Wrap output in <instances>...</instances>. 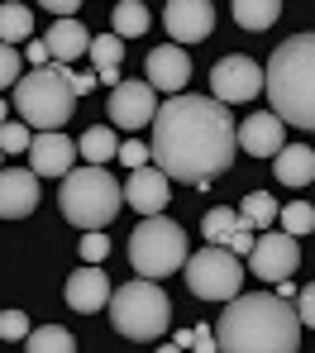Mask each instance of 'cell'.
I'll return each mask as SVG.
<instances>
[{"label":"cell","mask_w":315,"mask_h":353,"mask_svg":"<svg viewBox=\"0 0 315 353\" xmlns=\"http://www.w3.org/2000/svg\"><path fill=\"white\" fill-rule=\"evenodd\" d=\"M167 201H172V176L163 172L158 163H143V168L129 172L125 205H134L139 215H158V210H167Z\"/></svg>","instance_id":"12"},{"label":"cell","mask_w":315,"mask_h":353,"mask_svg":"<svg viewBox=\"0 0 315 353\" xmlns=\"http://www.w3.org/2000/svg\"><path fill=\"white\" fill-rule=\"evenodd\" d=\"M101 305H110V277H105L96 263H86V268H77V272L67 277V310L91 315V310H101Z\"/></svg>","instance_id":"17"},{"label":"cell","mask_w":315,"mask_h":353,"mask_svg":"<svg viewBox=\"0 0 315 353\" xmlns=\"http://www.w3.org/2000/svg\"><path fill=\"white\" fill-rule=\"evenodd\" d=\"M67 81H72V91H77V101L96 86V72H77V67H67Z\"/></svg>","instance_id":"38"},{"label":"cell","mask_w":315,"mask_h":353,"mask_svg":"<svg viewBox=\"0 0 315 353\" xmlns=\"http://www.w3.org/2000/svg\"><path fill=\"white\" fill-rule=\"evenodd\" d=\"M39 210V172L0 168V220H29Z\"/></svg>","instance_id":"15"},{"label":"cell","mask_w":315,"mask_h":353,"mask_svg":"<svg viewBox=\"0 0 315 353\" xmlns=\"http://www.w3.org/2000/svg\"><path fill=\"white\" fill-rule=\"evenodd\" d=\"M163 24H167V39L172 43H201L215 29V5L210 0H167Z\"/></svg>","instance_id":"13"},{"label":"cell","mask_w":315,"mask_h":353,"mask_svg":"<svg viewBox=\"0 0 315 353\" xmlns=\"http://www.w3.org/2000/svg\"><path fill=\"white\" fill-rule=\"evenodd\" d=\"M277 220H282V230H287V234H311L315 230V205H306V201H292V205H282V210H277Z\"/></svg>","instance_id":"29"},{"label":"cell","mask_w":315,"mask_h":353,"mask_svg":"<svg viewBox=\"0 0 315 353\" xmlns=\"http://www.w3.org/2000/svg\"><path fill=\"white\" fill-rule=\"evenodd\" d=\"M234 230H239V210H230V205H215V210H205V220H201V234L210 239V243H225Z\"/></svg>","instance_id":"28"},{"label":"cell","mask_w":315,"mask_h":353,"mask_svg":"<svg viewBox=\"0 0 315 353\" xmlns=\"http://www.w3.org/2000/svg\"><path fill=\"white\" fill-rule=\"evenodd\" d=\"M277 210H282V205H277V201H272L267 191H249V196H244V205H239V215L249 220L253 230H272Z\"/></svg>","instance_id":"27"},{"label":"cell","mask_w":315,"mask_h":353,"mask_svg":"<svg viewBox=\"0 0 315 353\" xmlns=\"http://www.w3.org/2000/svg\"><path fill=\"white\" fill-rule=\"evenodd\" d=\"M24 349L29 353H72L77 339L67 334L63 325H43V330H29V334H24Z\"/></svg>","instance_id":"26"},{"label":"cell","mask_w":315,"mask_h":353,"mask_svg":"<svg viewBox=\"0 0 315 353\" xmlns=\"http://www.w3.org/2000/svg\"><path fill=\"white\" fill-rule=\"evenodd\" d=\"M77 153H81L86 163H101V168H105V163L120 153V143H115V124H91V129L81 134Z\"/></svg>","instance_id":"22"},{"label":"cell","mask_w":315,"mask_h":353,"mask_svg":"<svg viewBox=\"0 0 315 353\" xmlns=\"http://www.w3.org/2000/svg\"><path fill=\"white\" fill-rule=\"evenodd\" d=\"M14 110L29 129H63L77 110V91L67 81V67H34L14 81Z\"/></svg>","instance_id":"5"},{"label":"cell","mask_w":315,"mask_h":353,"mask_svg":"<svg viewBox=\"0 0 315 353\" xmlns=\"http://www.w3.org/2000/svg\"><path fill=\"white\" fill-rule=\"evenodd\" d=\"M110 301H115V305H110L115 330H120L125 339H134V344H153V339H163L167 325H172V301H167V292H163L153 277H139V282L115 287Z\"/></svg>","instance_id":"6"},{"label":"cell","mask_w":315,"mask_h":353,"mask_svg":"<svg viewBox=\"0 0 315 353\" xmlns=\"http://www.w3.org/2000/svg\"><path fill=\"white\" fill-rule=\"evenodd\" d=\"M19 67H24V58H19V53H14L10 43H0V91L19 81Z\"/></svg>","instance_id":"34"},{"label":"cell","mask_w":315,"mask_h":353,"mask_svg":"<svg viewBox=\"0 0 315 353\" xmlns=\"http://www.w3.org/2000/svg\"><path fill=\"white\" fill-rule=\"evenodd\" d=\"M272 172L282 186H311L315 181V148L306 143H282L272 153Z\"/></svg>","instance_id":"20"},{"label":"cell","mask_w":315,"mask_h":353,"mask_svg":"<svg viewBox=\"0 0 315 353\" xmlns=\"http://www.w3.org/2000/svg\"><path fill=\"white\" fill-rule=\"evenodd\" d=\"M234 153H239L234 119H230V105H220L215 96L177 91L158 105V115H153V163L172 181H191V186L205 191L215 176L230 172Z\"/></svg>","instance_id":"1"},{"label":"cell","mask_w":315,"mask_h":353,"mask_svg":"<svg viewBox=\"0 0 315 353\" xmlns=\"http://www.w3.org/2000/svg\"><path fill=\"white\" fill-rule=\"evenodd\" d=\"M29 62H34V67H48V43H43V39H34V43H29Z\"/></svg>","instance_id":"40"},{"label":"cell","mask_w":315,"mask_h":353,"mask_svg":"<svg viewBox=\"0 0 315 353\" xmlns=\"http://www.w3.org/2000/svg\"><path fill=\"white\" fill-rule=\"evenodd\" d=\"M5 115H10V110H5V96H0V124H5Z\"/></svg>","instance_id":"41"},{"label":"cell","mask_w":315,"mask_h":353,"mask_svg":"<svg viewBox=\"0 0 315 353\" xmlns=\"http://www.w3.org/2000/svg\"><path fill=\"white\" fill-rule=\"evenodd\" d=\"M148 10L139 5V0H115V14H110V34H120V39H139V34H148Z\"/></svg>","instance_id":"23"},{"label":"cell","mask_w":315,"mask_h":353,"mask_svg":"<svg viewBox=\"0 0 315 353\" xmlns=\"http://www.w3.org/2000/svg\"><path fill=\"white\" fill-rule=\"evenodd\" d=\"M77 163V143L67 139L63 129H39L29 139V168L39 176H67Z\"/></svg>","instance_id":"16"},{"label":"cell","mask_w":315,"mask_h":353,"mask_svg":"<svg viewBox=\"0 0 315 353\" xmlns=\"http://www.w3.org/2000/svg\"><path fill=\"white\" fill-rule=\"evenodd\" d=\"M301 268V248H296V234L287 230H267V234L253 239V253H249V272L258 282H282Z\"/></svg>","instance_id":"9"},{"label":"cell","mask_w":315,"mask_h":353,"mask_svg":"<svg viewBox=\"0 0 315 353\" xmlns=\"http://www.w3.org/2000/svg\"><path fill=\"white\" fill-rule=\"evenodd\" d=\"M129 263L139 277H172L182 263H187V230L177 220H167L163 210L158 215H143V225L129 234Z\"/></svg>","instance_id":"7"},{"label":"cell","mask_w":315,"mask_h":353,"mask_svg":"<svg viewBox=\"0 0 315 353\" xmlns=\"http://www.w3.org/2000/svg\"><path fill=\"white\" fill-rule=\"evenodd\" d=\"M277 14H282V0H234V19H239V29H267V24H277Z\"/></svg>","instance_id":"24"},{"label":"cell","mask_w":315,"mask_h":353,"mask_svg":"<svg viewBox=\"0 0 315 353\" xmlns=\"http://www.w3.org/2000/svg\"><path fill=\"white\" fill-rule=\"evenodd\" d=\"M263 86H267L272 115L282 124H296V129L315 134V34L282 39L267 58Z\"/></svg>","instance_id":"3"},{"label":"cell","mask_w":315,"mask_h":353,"mask_svg":"<svg viewBox=\"0 0 315 353\" xmlns=\"http://www.w3.org/2000/svg\"><path fill=\"white\" fill-rule=\"evenodd\" d=\"M43 43H48V58H53V62L77 67V58H86V48H91V34L81 29L77 14H67V19H58V24L43 34Z\"/></svg>","instance_id":"19"},{"label":"cell","mask_w":315,"mask_h":353,"mask_svg":"<svg viewBox=\"0 0 315 353\" xmlns=\"http://www.w3.org/2000/svg\"><path fill=\"white\" fill-rule=\"evenodd\" d=\"M191 349L196 353H215L220 349V344H215V330H210V325H196V330H191Z\"/></svg>","instance_id":"37"},{"label":"cell","mask_w":315,"mask_h":353,"mask_svg":"<svg viewBox=\"0 0 315 353\" xmlns=\"http://www.w3.org/2000/svg\"><path fill=\"white\" fill-rule=\"evenodd\" d=\"M39 5H43L48 14H58V19H67V14H77V5H81V0H39Z\"/></svg>","instance_id":"39"},{"label":"cell","mask_w":315,"mask_h":353,"mask_svg":"<svg viewBox=\"0 0 315 353\" xmlns=\"http://www.w3.org/2000/svg\"><path fill=\"white\" fill-rule=\"evenodd\" d=\"M253 239H258V234H253V225L244 220V215H239V230H234V234L225 239V243H230V253H239V258H249V253H253Z\"/></svg>","instance_id":"35"},{"label":"cell","mask_w":315,"mask_h":353,"mask_svg":"<svg viewBox=\"0 0 315 353\" xmlns=\"http://www.w3.org/2000/svg\"><path fill=\"white\" fill-rule=\"evenodd\" d=\"M29 34H34V14H29V5H19V0H0V43L29 39Z\"/></svg>","instance_id":"25"},{"label":"cell","mask_w":315,"mask_h":353,"mask_svg":"<svg viewBox=\"0 0 315 353\" xmlns=\"http://www.w3.org/2000/svg\"><path fill=\"white\" fill-rule=\"evenodd\" d=\"M143 72H148V86L153 91L177 96V91H187V81H191V58H187L182 43H163V48H153L143 58Z\"/></svg>","instance_id":"14"},{"label":"cell","mask_w":315,"mask_h":353,"mask_svg":"<svg viewBox=\"0 0 315 353\" xmlns=\"http://www.w3.org/2000/svg\"><path fill=\"white\" fill-rule=\"evenodd\" d=\"M210 91H215L220 105H244L263 91V67L244 53H230V58H220L210 67Z\"/></svg>","instance_id":"10"},{"label":"cell","mask_w":315,"mask_h":353,"mask_svg":"<svg viewBox=\"0 0 315 353\" xmlns=\"http://www.w3.org/2000/svg\"><path fill=\"white\" fill-rule=\"evenodd\" d=\"M29 139H34V129H29L24 119L0 124V148H5V153H29Z\"/></svg>","instance_id":"30"},{"label":"cell","mask_w":315,"mask_h":353,"mask_svg":"<svg viewBox=\"0 0 315 353\" xmlns=\"http://www.w3.org/2000/svg\"><path fill=\"white\" fill-rule=\"evenodd\" d=\"M58 205H63L67 225H77V230H105L120 215V205H125V186L105 172L101 163H86V168H72L63 176Z\"/></svg>","instance_id":"4"},{"label":"cell","mask_w":315,"mask_h":353,"mask_svg":"<svg viewBox=\"0 0 315 353\" xmlns=\"http://www.w3.org/2000/svg\"><path fill=\"white\" fill-rule=\"evenodd\" d=\"M105 253H110V234L105 230H86L81 234V258L86 263H105Z\"/></svg>","instance_id":"31"},{"label":"cell","mask_w":315,"mask_h":353,"mask_svg":"<svg viewBox=\"0 0 315 353\" xmlns=\"http://www.w3.org/2000/svg\"><path fill=\"white\" fill-rule=\"evenodd\" d=\"M24 334H29V315H24V310H5V315H0V339L24 344Z\"/></svg>","instance_id":"32"},{"label":"cell","mask_w":315,"mask_h":353,"mask_svg":"<svg viewBox=\"0 0 315 353\" xmlns=\"http://www.w3.org/2000/svg\"><path fill=\"white\" fill-rule=\"evenodd\" d=\"M296 315L306 330H315V282H306V292H296Z\"/></svg>","instance_id":"36"},{"label":"cell","mask_w":315,"mask_h":353,"mask_svg":"<svg viewBox=\"0 0 315 353\" xmlns=\"http://www.w3.org/2000/svg\"><path fill=\"white\" fill-rule=\"evenodd\" d=\"M105 115H110L115 129H125V134L153 124V115H158L153 86H148V81H115V86H110V110H105Z\"/></svg>","instance_id":"11"},{"label":"cell","mask_w":315,"mask_h":353,"mask_svg":"<svg viewBox=\"0 0 315 353\" xmlns=\"http://www.w3.org/2000/svg\"><path fill=\"white\" fill-rule=\"evenodd\" d=\"M115 158H120V163H125L129 172H134V168H143V163H153V148H148V143H139V139H125Z\"/></svg>","instance_id":"33"},{"label":"cell","mask_w":315,"mask_h":353,"mask_svg":"<svg viewBox=\"0 0 315 353\" xmlns=\"http://www.w3.org/2000/svg\"><path fill=\"white\" fill-rule=\"evenodd\" d=\"M182 272H187L191 296H201V301H230V296H239V287H244L239 253H230L220 243H205L201 253H191L187 263H182Z\"/></svg>","instance_id":"8"},{"label":"cell","mask_w":315,"mask_h":353,"mask_svg":"<svg viewBox=\"0 0 315 353\" xmlns=\"http://www.w3.org/2000/svg\"><path fill=\"white\" fill-rule=\"evenodd\" d=\"M0 158H5V153H0Z\"/></svg>","instance_id":"42"},{"label":"cell","mask_w":315,"mask_h":353,"mask_svg":"<svg viewBox=\"0 0 315 353\" xmlns=\"http://www.w3.org/2000/svg\"><path fill=\"white\" fill-rule=\"evenodd\" d=\"M234 139H239V148H244V153H253V158H272V153L287 143V124H282L277 115H267V110H263V115H249V119H244V124L234 129Z\"/></svg>","instance_id":"18"},{"label":"cell","mask_w":315,"mask_h":353,"mask_svg":"<svg viewBox=\"0 0 315 353\" xmlns=\"http://www.w3.org/2000/svg\"><path fill=\"white\" fill-rule=\"evenodd\" d=\"M86 58L96 62V81H105V86H115V77H120V62H125V39L120 34H91V48H86Z\"/></svg>","instance_id":"21"},{"label":"cell","mask_w":315,"mask_h":353,"mask_svg":"<svg viewBox=\"0 0 315 353\" xmlns=\"http://www.w3.org/2000/svg\"><path fill=\"white\" fill-rule=\"evenodd\" d=\"M215 344L225 353H296L301 349V315L277 292L230 296V305L215 325Z\"/></svg>","instance_id":"2"}]
</instances>
